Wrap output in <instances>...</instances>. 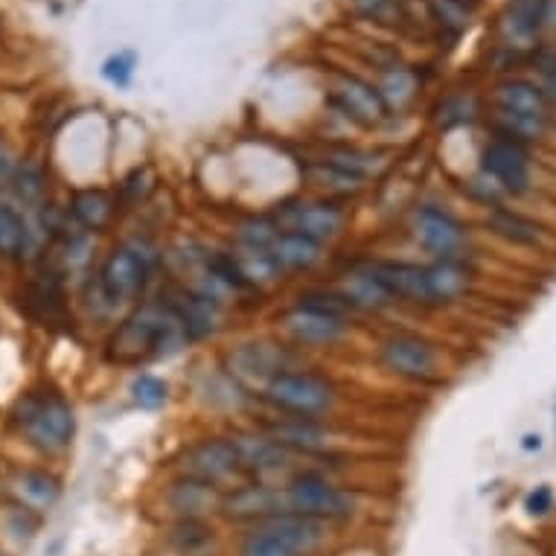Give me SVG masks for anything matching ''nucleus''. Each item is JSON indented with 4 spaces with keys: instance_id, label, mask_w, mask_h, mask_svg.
<instances>
[{
    "instance_id": "nucleus-1",
    "label": "nucleus",
    "mask_w": 556,
    "mask_h": 556,
    "mask_svg": "<svg viewBox=\"0 0 556 556\" xmlns=\"http://www.w3.org/2000/svg\"><path fill=\"white\" fill-rule=\"evenodd\" d=\"M187 332L169 303H143L117 327L111 338V356L137 361L140 356H172L187 344Z\"/></svg>"
},
{
    "instance_id": "nucleus-2",
    "label": "nucleus",
    "mask_w": 556,
    "mask_h": 556,
    "mask_svg": "<svg viewBox=\"0 0 556 556\" xmlns=\"http://www.w3.org/2000/svg\"><path fill=\"white\" fill-rule=\"evenodd\" d=\"M262 399L280 414L318 420L332 411L338 391L327 376H318L309 370H283L262 385Z\"/></svg>"
},
{
    "instance_id": "nucleus-3",
    "label": "nucleus",
    "mask_w": 556,
    "mask_h": 556,
    "mask_svg": "<svg viewBox=\"0 0 556 556\" xmlns=\"http://www.w3.org/2000/svg\"><path fill=\"white\" fill-rule=\"evenodd\" d=\"M15 420L41 452H62L70 446L76 417L59 393H27L15 405Z\"/></svg>"
},
{
    "instance_id": "nucleus-4",
    "label": "nucleus",
    "mask_w": 556,
    "mask_h": 556,
    "mask_svg": "<svg viewBox=\"0 0 556 556\" xmlns=\"http://www.w3.org/2000/svg\"><path fill=\"white\" fill-rule=\"evenodd\" d=\"M286 507L300 516H312L321 522H344L359 513V495L332 484L321 472H297L283 487Z\"/></svg>"
},
{
    "instance_id": "nucleus-5",
    "label": "nucleus",
    "mask_w": 556,
    "mask_h": 556,
    "mask_svg": "<svg viewBox=\"0 0 556 556\" xmlns=\"http://www.w3.org/2000/svg\"><path fill=\"white\" fill-rule=\"evenodd\" d=\"M152 265H155V254L146 251L143 242H129V245L114 248L99 268L97 289L102 300L108 306L137 300L149 283Z\"/></svg>"
},
{
    "instance_id": "nucleus-6",
    "label": "nucleus",
    "mask_w": 556,
    "mask_h": 556,
    "mask_svg": "<svg viewBox=\"0 0 556 556\" xmlns=\"http://www.w3.org/2000/svg\"><path fill=\"white\" fill-rule=\"evenodd\" d=\"M271 222L277 230H295L303 236H312L318 242L335 239L344 225H347V213L338 201H286L271 213Z\"/></svg>"
},
{
    "instance_id": "nucleus-7",
    "label": "nucleus",
    "mask_w": 556,
    "mask_h": 556,
    "mask_svg": "<svg viewBox=\"0 0 556 556\" xmlns=\"http://www.w3.org/2000/svg\"><path fill=\"white\" fill-rule=\"evenodd\" d=\"M178 469L184 478H196V481L219 487L242 466H239V455H236V446L230 437H207L181 455Z\"/></svg>"
},
{
    "instance_id": "nucleus-8",
    "label": "nucleus",
    "mask_w": 556,
    "mask_h": 556,
    "mask_svg": "<svg viewBox=\"0 0 556 556\" xmlns=\"http://www.w3.org/2000/svg\"><path fill=\"white\" fill-rule=\"evenodd\" d=\"M379 361L385 364V370H391L402 379H431L437 370V350L434 344L420 338V335H408V332H396L388 335L379 344Z\"/></svg>"
},
{
    "instance_id": "nucleus-9",
    "label": "nucleus",
    "mask_w": 556,
    "mask_h": 556,
    "mask_svg": "<svg viewBox=\"0 0 556 556\" xmlns=\"http://www.w3.org/2000/svg\"><path fill=\"white\" fill-rule=\"evenodd\" d=\"M262 431L283 446L289 455H309V458H321L332 455L338 446L335 431L321 426L318 420H303V417H280V420H268Z\"/></svg>"
},
{
    "instance_id": "nucleus-10",
    "label": "nucleus",
    "mask_w": 556,
    "mask_h": 556,
    "mask_svg": "<svg viewBox=\"0 0 556 556\" xmlns=\"http://www.w3.org/2000/svg\"><path fill=\"white\" fill-rule=\"evenodd\" d=\"M411 228L417 242L426 248L428 254H434L437 260H455L460 248L466 245V230L452 213H446L443 207L423 204L414 210Z\"/></svg>"
},
{
    "instance_id": "nucleus-11",
    "label": "nucleus",
    "mask_w": 556,
    "mask_h": 556,
    "mask_svg": "<svg viewBox=\"0 0 556 556\" xmlns=\"http://www.w3.org/2000/svg\"><path fill=\"white\" fill-rule=\"evenodd\" d=\"M219 510L230 522L262 524L277 513H286L289 507H286L283 487H271L265 481H257V484H245V487L225 492Z\"/></svg>"
},
{
    "instance_id": "nucleus-12",
    "label": "nucleus",
    "mask_w": 556,
    "mask_h": 556,
    "mask_svg": "<svg viewBox=\"0 0 556 556\" xmlns=\"http://www.w3.org/2000/svg\"><path fill=\"white\" fill-rule=\"evenodd\" d=\"M481 172L492 178L504 193H524L530 184V166H527V152L522 143L507 140V137H495L487 143L484 155H481Z\"/></svg>"
},
{
    "instance_id": "nucleus-13",
    "label": "nucleus",
    "mask_w": 556,
    "mask_h": 556,
    "mask_svg": "<svg viewBox=\"0 0 556 556\" xmlns=\"http://www.w3.org/2000/svg\"><path fill=\"white\" fill-rule=\"evenodd\" d=\"M332 99L341 108V114H347L353 123L359 126H379L388 117V105L379 94V88H373L370 82H364L359 76L341 73L332 82Z\"/></svg>"
},
{
    "instance_id": "nucleus-14",
    "label": "nucleus",
    "mask_w": 556,
    "mask_h": 556,
    "mask_svg": "<svg viewBox=\"0 0 556 556\" xmlns=\"http://www.w3.org/2000/svg\"><path fill=\"white\" fill-rule=\"evenodd\" d=\"M164 504L169 516L178 519H207L222 507V492L213 484H204L196 478H178L164 492Z\"/></svg>"
},
{
    "instance_id": "nucleus-15",
    "label": "nucleus",
    "mask_w": 556,
    "mask_h": 556,
    "mask_svg": "<svg viewBox=\"0 0 556 556\" xmlns=\"http://www.w3.org/2000/svg\"><path fill=\"white\" fill-rule=\"evenodd\" d=\"M230 440L236 446L239 466L248 469L257 478L280 475L289 466V460H292V455L283 446H277L265 431H236Z\"/></svg>"
},
{
    "instance_id": "nucleus-16",
    "label": "nucleus",
    "mask_w": 556,
    "mask_h": 556,
    "mask_svg": "<svg viewBox=\"0 0 556 556\" xmlns=\"http://www.w3.org/2000/svg\"><path fill=\"white\" fill-rule=\"evenodd\" d=\"M280 324L292 335V341L303 347H329L347 335L344 318H332V315H321V312L300 309V306H292Z\"/></svg>"
},
{
    "instance_id": "nucleus-17",
    "label": "nucleus",
    "mask_w": 556,
    "mask_h": 556,
    "mask_svg": "<svg viewBox=\"0 0 556 556\" xmlns=\"http://www.w3.org/2000/svg\"><path fill=\"white\" fill-rule=\"evenodd\" d=\"M295 556H312L327 542V522L300 516V513H277L268 522H262Z\"/></svg>"
},
{
    "instance_id": "nucleus-18",
    "label": "nucleus",
    "mask_w": 556,
    "mask_h": 556,
    "mask_svg": "<svg viewBox=\"0 0 556 556\" xmlns=\"http://www.w3.org/2000/svg\"><path fill=\"white\" fill-rule=\"evenodd\" d=\"M373 277L385 286V292L391 295V300H405V303H428V280H426V265L417 262H402V260H388L370 265Z\"/></svg>"
},
{
    "instance_id": "nucleus-19",
    "label": "nucleus",
    "mask_w": 556,
    "mask_h": 556,
    "mask_svg": "<svg viewBox=\"0 0 556 556\" xmlns=\"http://www.w3.org/2000/svg\"><path fill=\"white\" fill-rule=\"evenodd\" d=\"M271 254L280 265V271H312L324 260V242L295 233V230H280L271 245Z\"/></svg>"
},
{
    "instance_id": "nucleus-20",
    "label": "nucleus",
    "mask_w": 556,
    "mask_h": 556,
    "mask_svg": "<svg viewBox=\"0 0 556 556\" xmlns=\"http://www.w3.org/2000/svg\"><path fill=\"white\" fill-rule=\"evenodd\" d=\"M283 350L271 344H242L236 353H230V376L233 379H271L283 373Z\"/></svg>"
},
{
    "instance_id": "nucleus-21",
    "label": "nucleus",
    "mask_w": 556,
    "mask_h": 556,
    "mask_svg": "<svg viewBox=\"0 0 556 556\" xmlns=\"http://www.w3.org/2000/svg\"><path fill=\"white\" fill-rule=\"evenodd\" d=\"M428 303H455L458 297L469 292V271L458 260H437L426 265Z\"/></svg>"
},
{
    "instance_id": "nucleus-22",
    "label": "nucleus",
    "mask_w": 556,
    "mask_h": 556,
    "mask_svg": "<svg viewBox=\"0 0 556 556\" xmlns=\"http://www.w3.org/2000/svg\"><path fill=\"white\" fill-rule=\"evenodd\" d=\"M70 213L76 219V225L85 230H105L114 222L117 213V201L111 193L99 190V187H88V190H76L70 196Z\"/></svg>"
},
{
    "instance_id": "nucleus-23",
    "label": "nucleus",
    "mask_w": 556,
    "mask_h": 556,
    "mask_svg": "<svg viewBox=\"0 0 556 556\" xmlns=\"http://www.w3.org/2000/svg\"><path fill=\"white\" fill-rule=\"evenodd\" d=\"M12 492H15V498H18V504H21L24 510L44 513V510H50V507L56 504L62 487H59V481H56L50 472L27 469V472H21V475L15 478Z\"/></svg>"
},
{
    "instance_id": "nucleus-24",
    "label": "nucleus",
    "mask_w": 556,
    "mask_h": 556,
    "mask_svg": "<svg viewBox=\"0 0 556 556\" xmlns=\"http://www.w3.org/2000/svg\"><path fill=\"white\" fill-rule=\"evenodd\" d=\"M545 27V0H513L501 18V30L507 41L527 44Z\"/></svg>"
},
{
    "instance_id": "nucleus-25",
    "label": "nucleus",
    "mask_w": 556,
    "mask_h": 556,
    "mask_svg": "<svg viewBox=\"0 0 556 556\" xmlns=\"http://www.w3.org/2000/svg\"><path fill=\"white\" fill-rule=\"evenodd\" d=\"M344 300L353 306V312H379L385 306H391V295L385 292V286L373 277V271H353L344 277L341 289H338Z\"/></svg>"
},
{
    "instance_id": "nucleus-26",
    "label": "nucleus",
    "mask_w": 556,
    "mask_h": 556,
    "mask_svg": "<svg viewBox=\"0 0 556 556\" xmlns=\"http://www.w3.org/2000/svg\"><path fill=\"white\" fill-rule=\"evenodd\" d=\"M169 545L178 556H210L216 533L204 519H178L169 530Z\"/></svg>"
},
{
    "instance_id": "nucleus-27",
    "label": "nucleus",
    "mask_w": 556,
    "mask_h": 556,
    "mask_svg": "<svg viewBox=\"0 0 556 556\" xmlns=\"http://www.w3.org/2000/svg\"><path fill=\"white\" fill-rule=\"evenodd\" d=\"M495 105L498 111H510V114H530V117H548V108H545V94L522 79H513V82H504L498 85L495 91Z\"/></svg>"
},
{
    "instance_id": "nucleus-28",
    "label": "nucleus",
    "mask_w": 556,
    "mask_h": 556,
    "mask_svg": "<svg viewBox=\"0 0 556 556\" xmlns=\"http://www.w3.org/2000/svg\"><path fill=\"white\" fill-rule=\"evenodd\" d=\"M487 228H490L495 236L513 242V245H536L539 236H542L536 222L524 219L522 213H513V210H507V207H498V204L487 213Z\"/></svg>"
},
{
    "instance_id": "nucleus-29",
    "label": "nucleus",
    "mask_w": 556,
    "mask_h": 556,
    "mask_svg": "<svg viewBox=\"0 0 556 556\" xmlns=\"http://www.w3.org/2000/svg\"><path fill=\"white\" fill-rule=\"evenodd\" d=\"M233 257L239 262L242 274L248 277L251 286H265V283H274L283 271L274 260L271 248H254V245H239L233 248Z\"/></svg>"
},
{
    "instance_id": "nucleus-30",
    "label": "nucleus",
    "mask_w": 556,
    "mask_h": 556,
    "mask_svg": "<svg viewBox=\"0 0 556 556\" xmlns=\"http://www.w3.org/2000/svg\"><path fill=\"white\" fill-rule=\"evenodd\" d=\"M27 242H30V228L24 216L15 207L0 204V257L6 260L21 257L27 251Z\"/></svg>"
},
{
    "instance_id": "nucleus-31",
    "label": "nucleus",
    "mask_w": 556,
    "mask_h": 556,
    "mask_svg": "<svg viewBox=\"0 0 556 556\" xmlns=\"http://www.w3.org/2000/svg\"><path fill=\"white\" fill-rule=\"evenodd\" d=\"M324 164L335 166V169H341V172H347V175H353L359 181H367L382 166V161H379L376 152H364V149H356V146H338V149L329 152Z\"/></svg>"
},
{
    "instance_id": "nucleus-32",
    "label": "nucleus",
    "mask_w": 556,
    "mask_h": 556,
    "mask_svg": "<svg viewBox=\"0 0 556 556\" xmlns=\"http://www.w3.org/2000/svg\"><path fill=\"white\" fill-rule=\"evenodd\" d=\"M414 91H417V76L408 70V67H396L393 65L391 70H385L382 82H379V94L385 99L388 111L391 108H405L411 99H414Z\"/></svg>"
},
{
    "instance_id": "nucleus-33",
    "label": "nucleus",
    "mask_w": 556,
    "mask_h": 556,
    "mask_svg": "<svg viewBox=\"0 0 556 556\" xmlns=\"http://www.w3.org/2000/svg\"><path fill=\"white\" fill-rule=\"evenodd\" d=\"M239 556H295L265 524H254L251 533L242 536Z\"/></svg>"
},
{
    "instance_id": "nucleus-34",
    "label": "nucleus",
    "mask_w": 556,
    "mask_h": 556,
    "mask_svg": "<svg viewBox=\"0 0 556 556\" xmlns=\"http://www.w3.org/2000/svg\"><path fill=\"white\" fill-rule=\"evenodd\" d=\"M295 306L300 309H312V312H321V315H332V318H350L353 306L344 300L341 292H324V289H315V292H303L297 297Z\"/></svg>"
},
{
    "instance_id": "nucleus-35",
    "label": "nucleus",
    "mask_w": 556,
    "mask_h": 556,
    "mask_svg": "<svg viewBox=\"0 0 556 556\" xmlns=\"http://www.w3.org/2000/svg\"><path fill=\"white\" fill-rule=\"evenodd\" d=\"M431 15L449 35H460L472 21V9L463 0H431Z\"/></svg>"
},
{
    "instance_id": "nucleus-36",
    "label": "nucleus",
    "mask_w": 556,
    "mask_h": 556,
    "mask_svg": "<svg viewBox=\"0 0 556 556\" xmlns=\"http://www.w3.org/2000/svg\"><path fill=\"white\" fill-rule=\"evenodd\" d=\"M131 399H134V405H140L146 411H158L169 399V388H166L164 379H158L152 373H140L131 382Z\"/></svg>"
},
{
    "instance_id": "nucleus-37",
    "label": "nucleus",
    "mask_w": 556,
    "mask_h": 556,
    "mask_svg": "<svg viewBox=\"0 0 556 556\" xmlns=\"http://www.w3.org/2000/svg\"><path fill=\"white\" fill-rule=\"evenodd\" d=\"M277 225L271 216H251L239 225V245H254V248H271L277 239Z\"/></svg>"
},
{
    "instance_id": "nucleus-38",
    "label": "nucleus",
    "mask_w": 556,
    "mask_h": 556,
    "mask_svg": "<svg viewBox=\"0 0 556 556\" xmlns=\"http://www.w3.org/2000/svg\"><path fill=\"white\" fill-rule=\"evenodd\" d=\"M356 12L376 21V24H396L402 9H399V0H353Z\"/></svg>"
},
{
    "instance_id": "nucleus-39",
    "label": "nucleus",
    "mask_w": 556,
    "mask_h": 556,
    "mask_svg": "<svg viewBox=\"0 0 556 556\" xmlns=\"http://www.w3.org/2000/svg\"><path fill=\"white\" fill-rule=\"evenodd\" d=\"M15 190H18V196L24 198L27 204H38L41 196H44V175H41V169L33 164H24L18 169V178H15Z\"/></svg>"
},
{
    "instance_id": "nucleus-40",
    "label": "nucleus",
    "mask_w": 556,
    "mask_h": 556,
    "mask_svg": "<svg viewBox=\"0 0 556 556\" xmlns=\"http://www.w3.org/2000/svg\"><path fill=\"white\" fill-rule=\"evenodd\" d=\"M102 76L108 82H114L117 88H126L131 82V76H134V53H117V56H111L105 62V67H102Z\"/></svg>"
},
{
    "instance_id": "nucleus-41",
    "label": "nucleus",
    "mask_w": 556,
    "mask_h": 556,
    "mask_svg": "<svg viewBox=\"0 0 556 556\" xmlns=\"http://www.w3.org/2000/svg\"><path fill=\"white\" fill-rule=\"evenodd\" d=\"M524 510L530 513V516H548L551 510H554V490L551 487H536L533 492H527V498H524Z\"/></svg>"
},
{
    "instance_id": "nucleus-42",
    "label": "nucleus",
    "mask_w": 556,
    "mask_h": 556,
    "mask_svg": "<svg viewBox=\"0 0 556 556\" xmlns=\"http://www.w3.org/2000/svg\"><path fill=\"white\" fill-rule=\"evenodd\" d=\"M472 102L466 97H455V99H446L443 102V108H440V120L446 123V126H455V123H466L472 114Z\"/></svg>"
},
{
    "instance_id": "nucleus-43",
    "label": "nucleus",
    "mask_w": 556,
    "mask_h": 556,
    "mask_svg": "<svg viewBox=\"0 0 556 556\" xmlns=\"http://www.w3.org/2000/svg\"><path fill=\"white\" fill-rule=\"evenodd\" d=\"M120 193H123V198H126L129 204H137L140 198L149 193V172H146V169H134L129 178L123 181Z\"/></svg>"
},
{
    "instance_id": "nucleus-44",
    "label": "nucleus",
    "mask_w": 556,
    "mask_h": 556,
    "mask_svg": "<svg viewBox=\"0 0 556 556\" xmlns=\"http://www.w3.org/2000/svg\"><path fill=\"white\" fill-rule=\"evenodd\" d=\"M539 65H542V73H545V91L542 94L556 102V56H542Z\"/></svg>"
},
{
    "instance_id": "nucleus-45",
    "label": "nucleus",
    "mask_w": 556,
    "mask_h": 556,
    "mask_svg": "<svg viewBox=\"0 0 556 556\" xmlns=\"http://www.w3.org/2000/svg\"><path fill=\"white\" fill-rule=\"evenodd\" d=\"M545 24L556 27V0H545Z\"/></svg>"
},
{
    "instance_id": "nucleus-46",
    "label": "nucleus",
    "mask_w": 556,
    "mask_h": 556,
    "mask_svg": "<svg viewBox=\"0 0 556 556\" xmlns=\"http://www.w3.org/2000/svg\"><path fill=\"white\" fill-rule=\"evenodd\" d=\"M522 446L527 449V452H533V449H539V446H542V440H539V434H527Z\"/></svg>"
}]
</instances>
